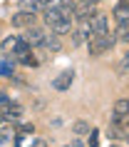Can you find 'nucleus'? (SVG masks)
I'll return each mask as SVG.
<instances>
[{
	"label": "nucleus",
	"mask_w": 129,
	"mask_h": 147,
	"mask_svg": "<svg viewBox=\"0 0 129 147\" xmlns=\"http://www.w3.org/2000/svg\"><path fill=\"white\" fill-rule=\"evenodd\" d=\"M45 23L55 35H65L72 30V15L70 13H57V10H45Z\"/></svg>",
	"instance_id": "nucleus-1"
},
{
	"label": "nucleus",
	"mask_w": 129,
	"mask_h": 147,
	"mask_svg": "<svg viewBox=\"0 0 129 147\" xmlns=\"http://www.w3.org/2000/svg\"><path fill=\"white\" fill-rule=\"evenodd\" d=\"M117 45V35H112V32H104V35H94V38L87 40V50H90V55H102L107 53V50H112V47Z\"/></svg>",
	"instance_id": "nucleus-2"
},
{
	"label": "nucleus",
	"mask_w": 129,
	"mask_h": 147,
	"mask_svg": "<svg viewBox=\"0 0 129 147\" xmlns=\"http://www.w3.org/2000/svg\"><path fill=\"white\" fill-rule=\"evenodd\" d=\"M112 122L119 125L122 130H129V100H117L112 107Z\"/></svg>",
	"instance_id": "nucleus-3"
},
{
	"label": "nucleus",
	"mask_w": 129,
	"mask_h": 147,
	"mask_svg": "<svg viewBox=\"0 0 129 147\" xmlns=\"http://www.w3.org/2000/svg\"><path fill=\"white\" fill-rule=\"evenodd\" d=\"M45 35H47L45 30H40V28L32 25V28H25V35H20V40H23L25 45H30V47H37V45H42Z\"/></svg>",
	"instance_id": "nucleus-4"
},
{
	"label": "nucleus",
	"mask_w": 129,
	"mask_h": 147,
	"mask_svg": "<svg viewBox=\"0 0 129 147\" xmlns=\"http://www.w3.org/2000/svg\"><path fill=\"white\" fill-rule=\"evenodd\" d=\"M13 57H15L20 65H30V67H35V65H37V57H35V53H32V47L25 45V42L17 47L15 53H13Z\"/></svg>",
	"instance_id": "nucleus-5"
},
{
	"label": "nucleus",
	"mask_w": 129,
	"mask_h": 147,
	"mask_svg": "<svg viewBox=\"0 0 129 147\" xmlns=\"http://www.w3.org/2000/svg\"><path fill=\"white\" fill-rule=\"evenodd\" d=\"M90 28H92V38H94V35H104V32H109V20H107V15L94 13V15L90 18Z\"/></svg>",
	"instance_id": "nucleus-6"
},
{
	"label": "nucleus",
	"mask_w": 129,
	"mask_h": 147,
	"mask_svg": "<svg viewBox=\"0 0 129 147\" xmlns=\"http://www.w3.org/2000/svg\"><path fill=\"white\" fill-rule=\"evenodd\" d=\"M72 82H75V72H72V70H65V72H60V75L52 80V87L60 90V92H65V90L72 87Z\"/></svg>",
	"instance_id": "nucleus-7"
},
{
	"label": "nucleus",
	"mask_w": 129,
	"mask_h": 147,
	"mask_svg": "<svg viewBox=\"0 0 129 147\" xmlns=\"http://www.w3.org/2000/svg\"><path fill=\"white\" fill-rule=\"evenodd\" d=\"M94 3H99V0H82V3H75V18L77 20L92 18L94 15Z\"/></svg>",
	"instance_id": "nucleus-8"
},
{
	"label": "nucleus",
	"mask_w": 129,
	"mask_h": 147,
	"mask_svg": "<svg viewBox=\"0 0 129 147\" xmlns=\"http://www.w3.org/2000/svg\"><path fill=\"white\" fill-rule=\"evenodd\" d=\"M10 23H13V28H32V25H35V13H27V10H20V13H15V15H13V20H10Z\"/></svg>",
	"instance_id": "nucleus-9"
},
{
	"label": "nucleus",
	"mask_w": 129,
	"mask_h": 147,
	"mask_svg": "<svg viewBox=\"0 0 129 147\" xmlns=\"http://www.w3.org/2000/svg\"><path fill=\"white\" fill-rule=\"evenodd\" d=\"M45 10H57V13H70L75 18V3L72 0H47Z\"/></svg>",
	"instance_id": "nucleus-10"
},
{
	"label": "nucleus",
	"mask_w": 129,
	"mask_h": 147,
	"mask_svg": "<svg viewBox=\"0 0 129 147\" xmlns=\"http://www.w3.org/2000/svg\"><path fill=\"white\" fill-rule=\"evenodd\" d=\"M5 107H3V115L0 117H5V120H20L23 117V105H17V102H3Z\"/></svg>",
	"instance_id": "nucleus-11"
},
{
	"label": "nucleus",
	"mask_w": 129,
	"mask_h": 147,
	"mask_svg": "<svg viewBox=\"0 0 129 147\" xmlns=\"http://www.w3.org/2000/svg\"><path fill=\"white\" fill-rule=\"evenodd\" d=\"M20 45H23L20 35H10V38H5L3 42H0V50H3L5 55H13V53H15V50H17Z\"/></svg>",
	"instance_id": "nucleus-12"
},
{
	"label": "nucleus",
	"mask_w": 129,
	"mask_h": 147,
	"mask_svg": "<svg viewBox=\"0 0 129 147\" xmlns=\"http://www.w3.org/2000/svg\"><path fill=\"white\" fill-rule=\"evenodd\" d=\"M114 18H117V23H129V0H122L114 8Z\"/></svg>",
	"instance_id": "nucleus-13"
},
{
	"label": "nucleus",
	"mask_w": 129,
	"mask_h": 147,
	"mask_svg": "<svg viewBox=\"0 0 129 147\" xmlns=\"http://www.w3.org/2000/svg\"><path fill=\"white\" fill-rule=\"evenodd\" d=\"M20 10L40 13V10H45V3H42V0H20Z\"/></svg>",
	"instance_id": "nucleus-14"
},
{
	"label": "nucleus",
	"mask_w": 129,
	"mask_h": 147,
	"mask_svg": "<svg viewBox=\"0 0 129 147\" xmlns=\"http://www.w3.org/2000/svg\"><path fill=\"white\" fill-rule=\"evenodd\" d=\"M40 47H45L50 53H57V50H60V40H57V35H45V40H42Z\"/></svg>",
	"instance_id": "nucleus-15"
},
{
	"label": "nucleus",
	"mask_w": 129,
	"mask_h": 147,
	"mask_svg": "<svg viewBox=\"0 0 129 147\" xmlns=\"http://www.w3.org/2000/svg\"><path fill=\"white\" fill-rule=\"evenodd\" d=\"M117 40H122V42H129V23H119V28H117Z\"/></svg>",
	"instance_id": "nucleus-16"
},
{
	"label": "nucleus",
	"mask_w": 129,
	"mask_h": 147,
	"mask_svg": "<svg viewBox=\"0 0 129 147\" xmlns=\"http://www.w3.org/2000/svg\"><path fill=\"white\" fill-rule=\"evenodd\" d=\"M72 130H75V135H80V137H82V135H90L92 127H90L87 122H75V127H72Z\"/></svg>",
	"instance_id": "nucleus-17"
},
{
	"label": "nucleus",
	"mask_w": 129,
	"mask_h": 147,
	"mask_svg": "<svg viewBox=\"0 0 129 147\" xmlns=\"http://www.w3.org/2000/svg\"><path fill=\"white\" fill-rule=\"evenodd\" d=\"M10 137H13V130H10L8 125H0V145H5Z\"/></svg>",
	"instance_id": "nucleus-18"
},
{
	"label": "nucleus",
	"mask_w": 129,
	"mask_h": 147,
	"mask_svg": "<svg viewBox=\"0 0 129 147\" xmlns=\"http://www.w3.org/2000/svg\"><path fill=\"white\" fill-rule=\"evenodd\" d=\"M129 70V50L124 53V57H122V62H119V72H127Z\"/></svg>",
	"instance_id": "nucleus-19"
},
{
	"label": "nucleus",
	"mask_w": 129,
	"mask_h": 147,
	"mask_svg": "<svg viewBox=\"0 0 129 147\" xmlns=\"http://www.w3.org/2000/svg\"><path fill=\"white\" fill-rule=\"evenodd\" d=\"M97 135H99L97 130H92V132H90V140H87V142H90V147H97V142H99V137H97Z\"/></svg>",
	"instance_id": "nucleus-20"
},
{
	"label": "nucleus",
	"mask_w": 129,
	"mask_h": 147,
	"mask_svg": "<svg viewBox=\"0 0 129 147\" xmlns=\"http://www.w3.org/2000/svg\"><path fill=\"white\" fill-rule=\"evenodd\" d=\"M27 147H47V142H45V140H32Z\"/></svg>",
	"instance_id": "nucleus-21"
},
{
	"label": "nucleus",
	"mask_w": 129,
	"mask_h": 147,
	"mask_svg": "<svg viewBox=\"0 0 129 147\" xmlns=\"http://www.w3.org/2000/svg\"><path fill=\"white\" fill-rule=\"evenodd\" d=\"M65 147H82L80 142H72V145H65Z\"/></svg>",
	"instance_id": "nucleus-22"
},
{
	"label": "nucleus",
	"mask_w": 129,
	"mask_h": 147,
	"mask_svg": "<svg viewBox=\"0 0 129 147\" xmlns=\"http://www.w3.org/2000/svg\"><path fill=\"white\" fill-rule=\"evenodd\" d=\"M0 102H5V95H3V92H0Z\"/></svg>",
	"instance_id": "nucleus-23"
},
{
	"label": "nucleus",
	"mask_w": 129,
	"mask_h": 147,
	"mask_svg": "<svg viewBox=\"0 0 129 147\" xmlns=\"http://www.w3.org/2000/svg\"><path fill=\"white\" fill-rule=\"evenodd\" d=\"M112 147H119V145H112Z\"/></svg>",
	"instance_id": "nucleus-24"
},
{
	"label": "nucleus",
	"mask_w": 129,
	"mask_h": 147,
	"mask_svg": "<svg viewBox=\"0 0 129 147\" xmlns=\"http://www.w3.org/2000/svg\"><path fill=\"white\" fill-rule=\"evenodd\" d=\"M127 140H129V135H127Z\"/></svg>",
	"instance_id": "nucleus-25"
}]
</instances>
